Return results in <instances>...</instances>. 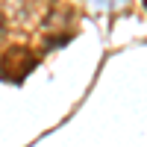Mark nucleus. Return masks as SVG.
Returning <instances> with one entry per match:
<instances>
[{"instance_id": "obj_1", "label": "nucleus", "mask_w": 147, "mask_h": 147, "mask_svg": "<svg viewBox=\"0 0 147 147\" xmlns=\"http://www.w3.org/2000/svg\"><path fill=\"white\" fill-rule=\"evenodd\" d=\"M35 62H38V59H35L30 50L12 47V50H6L3 56H0V77H3L6 82H21L35 68Z\"/></svg>"}, {"instance_id": "obj_2", "label": "nucleus", "mask_w": 147, "mask_h": 147, "mask_svg": "<svg viewBox=\"0 0 147 147\" xmlns=\"http://www.w3.org/2000/svg\"><path fill=\"white\" fill-rule=\"evenodd\" d=\"M3 32H6V18L0 15V38H3Z\"/></svg>"}]
</instances>
